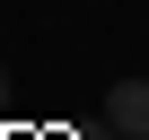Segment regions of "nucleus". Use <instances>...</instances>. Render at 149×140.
Segmentation results:
<instances>
[{"label":"nucleus","instance_id":"f257e3e1","mask_svg":"<svg viewBox=\"0 0 149 140\" xmlns=\"http://www.w3.org/2000/svg\"><path fill=\"white\" fill-rule=\"evenodd\" d=\"M105 123H114L123 140H149V79H114V96H105Z\"/></svg>","mask_w":149,"mask_h":140},{"label":"nucleus","instance_id":"f03ea898","mask_svg":"<svg viewBox=\"0 0 149 140\" xmlns=\"http://www.w3.org/2000/svg\"><path fill=\"white\" fill-rule=\"evenodd\" d=\"M0 96H9V61H0Z\"/></svg>","mask_w":149,"mask_h":140},{"label":"nucleus","instance_id":"7ed1b4c3","mask_svg":"<svg viewBox=\"0 0 149 140\" xmlns=\"http://www.w3.org/2000/svg\"><path fill=\"white\" fill-rule=\"evenodd\" d=\"M88 140H114V123H105V131H88Z\"/></svg>","mask_w":149,"mask_h":140}]
</instances>
